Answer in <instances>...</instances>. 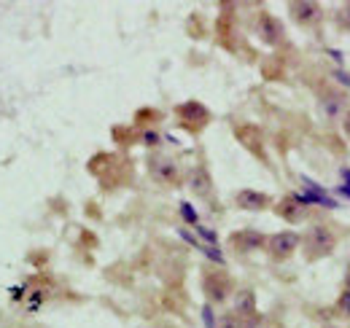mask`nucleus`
<instances>
[{
  "mask_svg": "<svg viewBox=\"0 0 350 328\" xmlns=\"http://www.w3.org/2000/svg\"><path fill=\"white\" fill-rule=\"evenodd\" d=\"M307 250H310V258H321V256H329L334 250V234L332 229L326 226H312L307 232V240H305Z\"/></svg>",
  "mask_w": 350,
  "mask_h": 328,
  "instance_id": "f257e3e1",
  "label": "nucleus"
},
{
  "mask_svg": "<svg viewBox=\"0 0 350 328\" xmlns=\"http://www.w3.org/2000/svg\"><path fill=\"white\" fill-rule=\"evenodd\" d=\"M178 119L186 124L189 129H202L208 124V119H211V113H208V108L202 102L189 100V102L178 105Z\"/></svg>",
  "mask_w": 350,
  "mask_h": 328,
  "instance_id": "f03ea898",
  "label": "nucleus"
},
{
  "mask_svg": "<svg viewBox=\"0 0 350 328\" xmlns=\"http://www.w3.org/2000/svg\"><path fill=\"white\" fill-rule=\"evenodd\" d=\"M202 286H205V293L211 296V301H224L232 290V280L226 272H211V275H205Z\"/></svg>",
  "mask_w": 350,
  "mask_h": 328,
  "instance_id": "7ed1b4c3",
  "label": "nucleus"
},
{
  "mask_svg": "<svg viewBox=\"0 0 350 328\" xmlns=\"http://www.w3.org/2000/svg\"><path fill=\"white\" fill-rule=\"evenodd\" d=\"M297 245H299V237L294 232H280V234L269 237V253L275 258H288L297 250Z\"/></svg>",
  "mask_w": 350,
  "mask_h": 328,
  "instance_id": "20e7f679",
  "label": "nucleus"
},
{
  "mask_svg": "<svg viewBox=\"0 0 350 328\" xmlns=\"http://www.w3.org/2000/svg\"><path fill=\"white\" fill-rule=\"evenodd\" d=\"M151 175L157 180H162V183H173L178 178V164L173 159H167V156H154L151 159Z\"/></svg>",
  "mask_w": 350,
  "mask_h": 328,
  "instance_id": "39448f33",
  "label": "nucleus"
},
{
  "mask_svg": "<svg viewBox=\"0 0 350 328\" xmlns=\"http://www.w3.org/2000/svg\"><path fill=\"white\" fill-rule=\"evenodd\" d=\"M237 140L248 148V151H254L259 159H264V148H262V132L256 129V126H237Z\"/></svg>",
  "mask_w": 350,
  "mask_h": 328,
  "instance_id": "423d86ee",
  "label": "nucleus"
},
{
  "mask_svg": "<svg viewBox=\"0 0 350 328\" xmlns=\"http://www.w3.org/2000/svg\"><path fill=\"white\" fill-rule=\"evenodd\" d=\"M259 36L264 38V43L275 46V43H280V38H283V27H280V22H278L275 16L262 14V16H259Z\"/></svg>",
  "mask_w": 350,
  "mask_h": 328,
  "instance_id": "0eeeda50",
  "label": "nucleus"
},
{
  "mask_svg": "<svg viewBox=\"0 0 350 328\" xmlns=\"http://www.w3.org/2000/svg\"><path fill=\"white\" fill-rule=\"evenodd\" d=\"M232 245L237 247V250H243V253H248V250H259V247L264 245V237L259 234V232L245 229V232L232 234Z\"/></svg>",
  "mask_w": 350,
  "mask_h": 328,
  "instance_id": "6e6552de",
  "label": "nucleus"
},
{
  "mask_svg": "<svg viewBox=\"0 0 350 328\" xmlns=\"http://www.w3.org/2000/svg\"><path fill=\"white\" fill-rule=\"evenodd\" d=\"M278 213H280L288 223H297V221H302L307 215V210L302 207V202L297 200V194H294V197H286V200L278 205Z\"/></svg>",
  "mask_w": 350,
  "mask_h": 328,
  "instance_id": "1a4fd4ad",
  "label": "nucleus"
},
{
  "mask_svg": "<svg viewBox=\"0 0 350 328\" xmlns=\"http://www.w3.org/2000/svg\"><path fill=\"white\" fill-rule=\"evenodd\" d=\"M237 205L243 207V210H264V207L269 205V197L262 194V191L245 189V191H240V194H237Z\"/></svg>",
  "mask_w": 350,
  "mask_h": 328,
  "instance_id": "9d476101",
  "label": "nucleus"
},
{
  "mask_svg": "<svg viewBox=\"0 0 350 328\" xmlns=\"http://www.w3.org/2000/svg\"><path fill=\"white\" fill-rule=\"evenodd\" d=\"M189 186H191V191L200 194V197H211V189H213L211 175H208L202 167H197V169L189 175Z\"/></svg>",
  "mask_w": 350,
  "mask_h": 328,
  "instance_id": "9b49d317",
  "label": "nucleus"
},
{
  "mask_svg": "<svg viewBox=\"0 0 350 328\" xmlns=\"http://www.w3.org/2000/svg\"><path fill=\"white\" fill-rule=\"evenodd\" d=\"M291 11H294V16H297L299 22H315V19L321 16V8H318L315 3H294Z\"/></svg>",
  "mask_w": 350,
  "mask_h": 328,
  "instance_id": "f8f14e48",
  "label": "nucleus"
},
{
  "mask_svg": "<svg viewBox=\"0 0 350 328\" xmlns=\"http://www.w3.org/2000/svg\"><path fill=\"white\" fill-rule=\"evenodd\" d=\"M237 315L240 318H251L254 315V293L251 290H240V296H237Z\"/></svg>",
  "mask_w": 350,
  "mask_h": 328,
  "instance_id": "ddd939ff",
  "label": "nucleus"
},
{
  "mask_svg": "<svg viewBox=\"0 0 350 328\" xmlns=\"http://www.w3.org/2000/svg\"><path fill=\"white\" fill-rule=\"evenodd\" d=\"M197 234H200V237H205V240H208L211 245L216 247V240H219V237H216V232H213V229H205V226H197Z\"/></svg>",
  "mask_w": 350,
  "mask_h": 328,
  "instance_id": "4468645a",
  "label": "nucleus"
},
{
  "mask_svg": "<svg viewBox=\"0 0 350 328\" xmlns=\"http://www.w3.org/2000/svg\"><path fill=\"white\" fill-rule=\"evenodd\" d=\"M180 215H183L189 223H194V221H197V213L191 210V205H189V202H180Z\"/></svg>",
  "mask_w": 350,
  "mask_h": 328,
  "instance_id": "2eb2a0df",
  "label": "nucleus"
},
{
  "mask_svg": "<svg viewBox=\"0 0 350 328\" xmlns=\"http://www.w3.org/2000/svg\"><path fill=\"white\" fill-rule=\"evenodd\" d=\"M340 310H342L345 315H350V290H345V293L340 296Z\"/></svg>",
  "mask_w": 350,
  "mask_h": 328,
  "instance_id": "dca6fc26",
  "label": "nucleus"
},
{
  "mask_svg": "<svg viewBox=\"0 0 350 328\" xmlns=\"http://www.w3.org/2000/svg\"><path fill=\"white\" fill-rule=\"evenodd\" d=\"M202 318H205V328H213V312H211V307H202Z\"/></svg>",
  "mask_w": 350,
  "mask_h": 328,
  "instance_id": "f3484780",
  "label": "nucleus"
},
{
  "mask_svg": "<svg viewBox=\"0 0 350 328\" xmlns=\"http://www.w3.org/2000/svg\"><path fill=\"white\" fill-rule=\"evenodd\" d=\"M143 140H146L148 146H157V143H159V135H154V132H146V135H143Z\"/></svg>",
  "mask_w": 350,
  "mask_h": 328,
  "instance_id": "a211bd4d",
  "label": "nucleus"
},
{
  "mask_svg": "<svg viewBox=\"0 0 350 328\" xmlns=\"http://www.w3.org/2000/svg\"><path fill=\"white\" fill-rule=\"evenodd\" d=\"M342 22L350 27V5H345V8H342Z\"/></svg>",
  "mask_w": 350,
  "mask_h": 328,
  "instance_id": "6ab92c4d",
  "label": "nucleus"
},
{
  "mask_svg": "<svg viewBox=\"0 0 350 328\" xmlns=\"http://www.w3.org/2000/svg\"><path fill=\"white\" fill-rule=\"evenodd\" d=\"M345 132L350 135V113H348V119H345Z\"/></svg>",
  "mask_w": 350,
  "mask_h": 328,
  "instance_id": "aec40b11",
  "label": "nucleus"
},
{
  "mask_svg": "<svg viewBox=\"0 0 350 328\" xmlns=\"http://www.w3.org/2000/svg\"><path fill=\"white\" fill-rule=\"evenodd\" d=\"M348 290H350V269H348Z\"/></svg>",
  "mask_w": 350,
  "mask_h": 328,
  "instance_id": "412c9836",
  "label": "nucleus"
}]
</instances>
